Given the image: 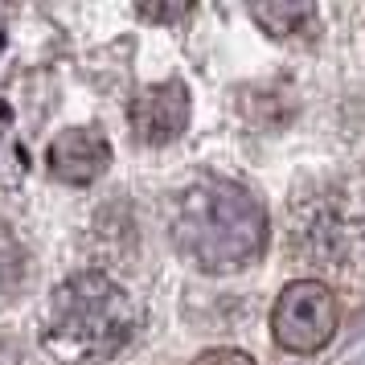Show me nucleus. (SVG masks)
<instances>
[{"instance_id":"3","label":"nucleus","mask_w":365,"mask_h":365,"mask_svg":"<svg viewBox=\"0 0 365 365\" xmlns=\"http://www.w3.org/2000/svg\"><path fill=\"white\" fill-rule=\"evenodd\" d=\"M271 332L287 353H316L336 332V296L324 283H287L271 308Z\"/></svg>"},{"instance_id":"8","label":"nucleus","mask_w":365,"mask_h":365,"mask_svg":"<svg viewBox=\"0 0 365 365\" xmlns=\"http://www.w3.org/2000/svg\"><path fill=\"white\" fill-rule=\"evenodd\" d=\"M193 365H255V361L247 353H238V349H205Z\"/></svg>"},{"instance_id":"2","label":"nucleus","mask_w":365,"mask_h":365,"mask_svg":"<svg viewBox=\"0 0 365 365\" xmlns=\"http://www.w3.org/2000/svg\"><path fill=\"white\" fill-rule=\"evenodd\" d=\"M135 324V299L99 271H83L53 292L46 312V349L70 365L103 361L132 341Z\"/></svg>"},{"instance_id":"1","label":"nucleus","mask_w":365,"mask_h":365,"mask_svg":"<svg viewBox=\"0 0 365 365\" xmlns=\"http://www.w3.org/2000/svg\"><path fill=\"white\" fill-rule=\"evenodd\" d=\"M173 242L201 271H238L267 247V210L238 181L197 177L177 197Z\"/></svg>"},{"instance_id":"6","label":"nucleus","mask_w":365,"mask_h":365,"mask_svg":"<svg viewBox=\"0 0 365 365\" xmlns=\"http://www.w3.org/2000/svg\"><path fill=\"white\" fill-rule=\"evenodd\" d=\"M250 17L263 25L271 37H312L316 34V9L312 4H255Z\"/></svg>"},{"instance_id":"5","label":"nucleus","mask_w":365,"mask_h":365,"mask_svg":"<svg viewBox=\"0 0 365 365\" xmlns=\"http://www.w3.org/2000/svg\"><path fill=\"white\" fill-rule=\"evenodd\" d=\"M46 165H50V173L58 181L91 185V181H99L107 173V165H111V144L99 132H91V128H70V132H62L50 144Z\"/></svg>"},{"instance_id":"9","label":"nucleus","mask_w":365,"mask_h":365,"mask_svg":"<svg viewBox=\"0 0 365 365\" xmlns=\"http://www.w3.org/2000/svg\"><path fill=\"white\" fill-rule=\"evenodd\" d=\"M148 17H160V21H173V17H181L185 9H144Z\"/></svg>"},{"instance_id":"4","label":"nucleus","mask_w":365,"mask_h":365,"mask_svg":"<svg viewBox=\"0 0 365 365\" xmlns=\"http://www.w3.org/2000/svg\"><path fill=\"white\" fill-rule=\"evenodd\" d=\"M128 115H132L135 140H144V144H173L189 128V91L177 78L144 86L132 99Z\"/></svg>"},{"instance_id":"7","label":"nucleus","mask_w":365,"mask_h":365,"mask_svg":"<svg viewBox=\"0 0 365 365\" xmlns=\"http://www.w3.org/2000/svg\"><path fill=\"white\" fill-rule=\"evenodd\" d=\"M21 283H25V250L0 230V304L17 296Z\"/></svg>"}]
</instances>
